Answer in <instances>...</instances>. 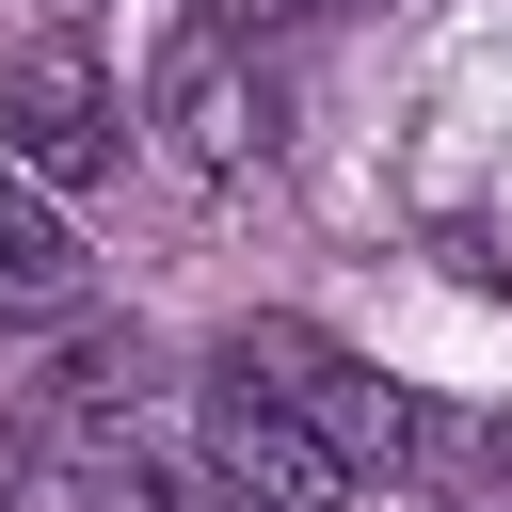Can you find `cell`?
I'll list each match as a JSON object with an SVG mask.
<instances>
[{"instance_id": "8992f818", "label": "cell", "mask_w": 512, "mask_h": 512, "mask_svg": "<svg viewBox=\"0 0 512 512\" xmlns=\"http://www.w3.org/2000/svg\"><path fill=\"white\" fill-rule=\"evenodd\" d=\"M64 304H80V224L32 176H0V320H64Z\"/></svg>"}, {"instance_id": "6da1fadb", "label": "cell", "mask_w": 512, "mask_h": 512, "mask_svg": "<svg viewBox=\"0 0 512 512\" xmlns=\"http://www.w3.org/2000/svg\"><path fill=\"white\" fill-rule=\"evenodd\" d=\"M224 384H240V400H272V416H304L352 480H368V464H432V448H448V416H432V400H400L384 368H352V352H336V336H304V320H240V336H224Z\"/></svg>"}, {"instance_id": "5b68a950", "label": "cell", "mask_w": 512, "mask_h": 512, "mask_svg": "<svg viewBox=\"0 0 512 512\" xmlns=\"http://www.w3.org/2000/svg\"><path fill=\"white\" fill-rule=\"evenodd\" d=\"M32 512H192L176 496V464H144L128 432H32Z\"/></svg>"}, {"instance_id": "277c9868", "label": "cell", "mask_w": 512, "mask_h": 512, "mask_svg": "<svg viewBox=\"0 0 512 512\" xmlns=\"http://www.w3.org/2000/svg\"><path fill=\"white\" fill-rule=\"evenodd\" d=\"M208 480L240 496V512H352V464L304 432V416H272V400H208Z\"/></svg>"}, {"instance_id": "7a4b0ae2", "label": "cell", "mask_w": 512, "mask_h": 512, "mask_svg": "<svg viewBox=\"0 0 512 512\" xmlns=\"http://www.w3.org/2000/svg\"><path fill=\"white\" fill-rule=\"evenodd\" d=\"M0 160L64 208L80 176H112L128 160V128H112V80H96V48L80 32H32L16 64H0Z\"/></svg>"}, {"instance_id": "3957f363", "label": "cell", "mask_w": 512, "mask_h": 512, "mask_svg": "<svg viewBox=\"0 0 512 512\" xmlns=\"http://www.w3.org/2000/svg\"><path fill=\"white\" fill-rule=\"evenodd\" d=\"M160 144H176V176H256L272 160V80L240 64V32L160 48Z\"/></svg>"}, {"instance_id": "ba28073f", "label": "cell", "mask_w": 512, "mask_h": 512, "mask_svg": "<svg viewBox=\"0 0 512 512\" xmlns=\"http://www.w3.org/2000/svg\"><path fill=\"white\" fill-rule=\"evenodd\" d=\"M64 16H80V0H64Z\"/></svg>"}, {"instance_id": "52a82bcc", "label": "cell", "mask_w": 512, "mask_h": 512, "mask_svg": "<svg viewBox=\"0 0 512 512\" xmlns=\"http://www.w3.org/2000/svg\"><path fill=\"white\" fill-rule=\"evenodd\" d=\"M256 16H304V0H208V32H256Z\"/></svg>"}]
</instances>
